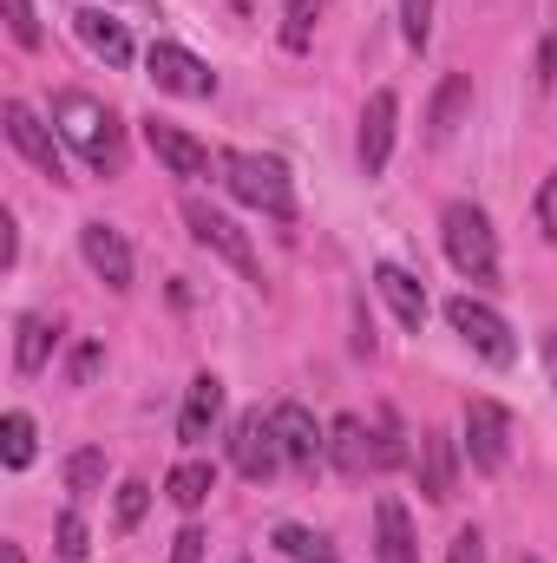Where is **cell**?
Returning a JSON list of instances; mask_svg holds the SVG:
<instances>
[{"label":"cell","mask_w":557,"mask_h":563,"mask_svg":"<svg viewBox=\"0 0 557 563\" xmlns=\"http://www.w3.org/2000/svg\"><path fill=\"white\" fill-rule=\"evenodd\" d=\"M217 170H223V190H230L237 203H250V210H263V217H276V223L295 217V184H288V170H282L276 157L217 151Z\"/></svg>","instance_id":"obj_1"},{"label":"cell","mask_w":557,"mask_h":563,"mask_svg":"<svg viewBox=\"0 0 557 563\" xmlns=\"http://www.w3.org/2000/svg\"><path fill=\"white\" fill-rule=\"evenodd\" d=\"M53 125L66 132V144L86 151L92 170H119L125 164V144H119V119L92 99V92H59L53 99Z\"/></svg>","instance_id":"obj_2"},{"label":"cell","mask_w":557,"mask_h":563,"mask_svg":"<svg viewBox=\"0 0 557 563\" xmlns=\"http://www.w3.org/2000/svg\"><path fill=\"white\" fill-rule=\"evenodd\" d=\"M439 236H446V256L466 282H499V236H492L479 203H446Z\"/></svg>","instance_id":"obj_3"},{"label":"cell","mask_w":557,"mask_h":563,"mask_svg":"<svg viewBox=\"0 0 557 563\" xmlns=\"http://www.w3.org/2000/svg\"><path fill=\"white\" fill-rule=\"evenodd\" d=\"M446 321H452V334H459L466 347H479L492 367H512V361H518V341H512V328H505L499 308H485V301H472V295H452V301H446Z\"/></svg>","instance_id":"obj_4"},{"label":"cell","mask_w":557,"mask_h":563,"mask_svg":"<svg viewBox=\"0 0 557 563\" xmlns=\"http://www.w3.org/2000/svg\"><path fill=\"white\" fill-rule=\"evenodd\" d=\"M230 465H237L250 485H270L282 465H288L282 432H276V413H243V420L230 426Z\"/></svg>","instance_id":"obj_5"},{"label":"cell","mask_w":557,"mask_h":563,"mask_svg":"<svg viewBox=\"0 0 557 563\" xmlns=\"http://www.w3.org/2000/svg\"><path fill=\"white\" fill-rule=\"evenodd\" d=\"M184 223H190V236H197L204 250H217V256H223V263H230L243 282H263V263H256L250 236H243V230H237L223 210H210L204 197H184Z\"/></svg>","instance_id":"obj_6"},{"label":"cell","mask_w":557,"mask_h":563,"mask_svg":"<svg viewBox=\"0 0 557 563\" xmlns=\"http://www.w3.org/2000/svg\"><path fill=\"white\" fill-rule=\"evenodd\" d=\"M144 73H151L157 92H177V99H210V92H217V73H210L190 46H177V40H157V46L144 53Z\"/></svg>","instance_id":"obj_7"},{"label":"cell","mask_w":557,"mask_h":563,"mask_svg":"<svg viewBox=\"0 0 557 563\" xmlns=\"http://www.w3.org/2000/svg\"><path fill=\"white\" fill-rule=\"evenodd\" d=\"M0 119H7V144H13V151H20L40 177H53V184L66 177V157H59L53 125H40V112H33L26 99H7V106H0Z\"/></svg>","instance_id":"obj_8"},{"label":"cell","mask_w":557,"mask_h":563,"mask_svg":"<svg viewBox=\"0 0 557 563\" xmlns=\"http://www.w3.org/2000/svg\"><path fill=\"white\" fill-rule=\"evenodd\" d=\"M466 452H472L479 472H505V459H512V413L499 400H472L466 407Z\"/></svg>","instance_id":"obj_9"},{"label":"cell","mask_w":557,"mask_h":563,"mask_svg":"<svg viewBox=\"0 0 557 563\" xmlns=\"http://www.w3.org/2000/svg\"><path fill=\"white\" fill-rule=\"evenodd\" d=\"M144 144L157 151V164H164L171 177H210V170H217L210 144H197L190 132H177L171 119H144Z\"/></svg>","instance_id":"obj_10"},{"label":"cell","mask_w":557,"mask_h":563,"mask_svg":"<svg viewBox=\"0 0 557 563\" xmlns=\"http://www.w3.org/2000/svg\"><path fill=\"white\" fill-rule=\"evenodd\" d=\"M394 125H401V99H394V86H381V92L368 99V112H361V170H368V177L387 170V157H394Z\"/></svg>","instance_id":"obj_11"},{"label":"cell","mask_w":557,"mask_h":563,"mask_svg":"<svg viewBox=\"0 0 557 563\" xmlns=\"http://www.w3.org/2000/svg\"><path fill=\"white\" fill-rule=\"evenodd\" d=\"M79 256L92 263V276L106 282V288H132V243L112 223H86L79 230Z\"/></svg>","instance_id":"obj_12"},{"label":"cell","mask_w":557,"mask_h":563,"mask_svg":"<svg viewBox=\"0 0 557 563\" xmlns=\"http://www.w3.org/2000/svg\"><path fill=\"white\" fill-rule=\"evenodd\" d=\"M328 459L348 478H368V472H381V432H368L354 413H341V420L328 426Z\"/></svg>","instance_id":"obj_13"},{"label":"cell","mask_w":557,"mask_h":563,"mask_svg":"<svg viewBox=\"0 0 557 563\" xmlns=\"http://www.w3.org/2000/svg\"><path fill=\"white\" fill-rule=\"evenodd\" d=\"M276 432H282V452H288V465L295 472H315L321 459H328V439H321V426H315V413L308 407H276Z\"/></svg>","instance_id":"obj_14"},{"label":"cell","mask_w":557,"mask_h":563,"mask_svg":"<svg viewBox=\"0 0 557 563\" xmlns=\"http://www.w3.org/2000/svg\"><path fill=\"white\" fill-rule=\"evenodd\" d=\"M374 558L381 563H419L414 518H407L401 498H381V505H374Z\"/></svg>","instance_id":"obj_15"},{"label":"cell","mask_w":557,"mask_h":563,"mask_svg":"<svg viewBox=\"0 0 557 563\" xmlns=\"http://www.w3.org/2000/svg\"><path fill=\"white\" fill-rule=\"evenodd\" d=\"M419 492L433 505H446L459 492V452H452L446 432H419Z\"/></svg>","instance_id":"obj_16"},{"label":"cell","mask_w":557,"mask_h":563,"mask_svg":"<svg viewBox=\"0 0 557 563\" xmlns=\"http://www.w3.org/2000/svg\"><path fill=\"white\" fill-rule=\"evenodd\" d=\"M217 413H223V380H217V374H197L190 394H184V413H177V439H184V445H204L210 426H217Z\"/></svg>","instance_id":"obj_17"},{"label":"cell","mask_w":557,"mask_h":563,"mask_svg":"<svg viewBox=\"0 0 557 563\" xmlns=\"http://www.w3.org/2000/svg\"><path fill=\"white\" fill-rule=\"evenodd\" d=\"M466 112H472V79H466V73H446L439 92H433V106H426V139L446 144L466 125Z\"/></svg>","instance_id":"obj_18"},{"label":"cell","mask_w":557,"mask_h":563,"mask_svg":"<svg viewBox=\"0 0 557 563\" xmlns=\"http://www.w3.org/2000/svg\"><path fill=\"white\" fill-rule=\"evenodd\" d=\"M374 288H381V301L394 308L401 328H419V321H426V288H419V276H407L401 263H374Z\"/></svg>","instance_id":"obj_19"},{"label":"cell","mask_w":557,"mask_h":563,"mask_svg":"<svg viewBox=\"0 0 557 563\" xmlns=\"http://www.w3.org/2000/svg\"><path fill=\"white\" fill-rule=\"evenodd\" d=\"M73 26H79L86 53H99L106 66H132V33H125V20H106L99 7H86V13H73Z\"/></svg>","instance_id":"obj_20"},{"label":"cell","mask_w":557,"mask_h":563,"mask_svg":"<svg viewBox=\"0 0 557 563\" xmlns=\"http://www.w3.org/2000/svg\"><path fill=\"white\" fill-rule=\"evenodd\" d=\"M13 334H20V341H13V367L33 380V374L53 361V341H59V328H53V321H40V314H20V328H13Z\"/></svg>","instance_id":"obj_21"},{"label":"cell","mask_w":557,"mask_h":563,"mask_svg":"<svg viewBox=\"0 0 557 563\" xmlns=\"http://www.w3.org/2000/svg\"><path fill=\"white\" fill-rule=\"evenodd\" d=\"M210 492H217V465H210V459H184V465L164 478V498H171L177 511H197Z\"/></svg>","instance_id":"obj_22"},{"label":"cell","mask_w":557,"mask_h":563,"mask_svg":"<svg viewBox=\"0 0 557 563\" xmlns=\"http://www.w3.org/2000/svg\"><path fill=\"white\" fill-rule=\"evenodd\" d=\"M0 459H7V472H26L33 465V420L20 407L0 420Z\"/></svg>","instance_id":"obj_23"},{"label":"cell","mask_w":557,"mask_h":563,"mask_svg":"<svg viewBox=\"0 0 557 563\" xmlns=\"http://www.w3.org/2000/svg\"><path fill=\"white\" fill-rule=\"evenodd\" d=\"M99 485H106V452H99V445H79V452L66 459V492H73V498H92Z\"/></svg>","instance_id":"obj_24"},{"label":"cell","mask_w":557,"mask_h":563,"mask_svg":"<svg viewBox=\"0 0 557 563\" xmlns=\"http://www.w3.org/2000/svg\"><path fill=\"white\" fill-rule=\"evenodd\" d=\"M276 551L288 563H341L335 551H328V538H315V531H302V525H282V531H276Z\"/></svg>","instance_id":"obj_25"},{"label":"cell","mask_w":557,"mask_h":563,"mask_svg":"<svg viewBox=\"0 0 557 563\" xmlns=\"http://www.w3.org/2000/svg\"><path fill=\"white\" fill-rule=\"evenodd\" d=\"M144 511H151V485H144V478H125L119 498H112V525H119V531H139Z\"/></svg>","instance_id":"obj_26"},{"label":"cell","mask_w":557,"mask_h":563,"mask_svg":"<svg viewBox=\"0 0 557 563\" xmlns=\"http://www.w3.org/2000/svg\"><path fill=\"white\" fill-rule=\"evenodd\" d=\"M315 13H321V0H288V13H282V46H288V53H308Z\"/></svg>","instance_id":"obj_27"},{"label":"cell","mask_w":557,"mask_h":563,"mask_svg":"<svg viewBox=\"0 0 557 563\" xmlns=\"http://www.w3.org/2000/svg\"><path fill=\"white\" fill-rule=\"evenodd\" d=\"M53 544H59V563H86V518L79 511H59Z\"/></svg>","instance_id":"obj_28"},{"label":"cell","mask_w":557,"mask_h":563,"mask_svg":"<svg viewBox=\"0 0 557 563\" xmlns=\"http://www.w3.org/2000/svg\"><path fill=\"white\" fill-rule=\"evenodd\" d=\"M0 13H7V33H13L20 46H40V20H33V0H0Z\"/></svg>","instance_id":"obj_29"},{"label":"cell","mask_w":557,"mask_h":563,"mask_svg":"<svg viewBox=\"0 0 557 563\" xmlns=\"http://www.w3.org/2000/svg\"><path fill=\"white\" fill-rule=\"evenodd\" d=\"M401 33H407V46H426L433 40V0H407L401 7Z\"/></svg>","instance_id":"obj_30"},{"label":"cell","mask_w":557,"mask_h":563,"mask_svg":"<svg viewBox=\"0 0 557 563\" xmlns=\"http://www.w3.org/2000/svg\"><path fill=\"white\" fill-rule=\"evenodd\" d=\"M99 367H106V341H86V347L73 354V387H92Z\"/></svg>","instance_id":"obj_31"},{"label":"cell","mask_w":557,"mask_h":563,"mask_svg":"<svg viewBox=\"0 0 557 563\" xmlns=\"http://www.w3.org/2000/svg\"><path fill=\"white\" fill-rule=\"evenodd\" d=\"M204 544H210V538H204L197 525H184V531L171 538V563H204Z\"/></svg>","instance_id":"obj_32"},{"label":"cell","mask_w":557,"mask_h":563,"mask_svg":"<svg viewBox=\"0 0 557 563\" xmlns=\"http://www.w3.org/2000/svg\"><path fill=\"white\" fill-rule=\"evenodd\" d=\"M538 230H545V243H557V170L538 184Z\"/></svg>","instance_id":"obj_33"},{"label":"cell","mask_w":557,"mask_h":563,"mask_svg":"<svg viewBox=\"0 0 557 563\" xmlns=\"http://www.w3.org/2000/svg\"><path fill=\"white\" fill-rule=\"evenodd\" d=\"M446 563H485V538H479V531H459L452 551H446Z\"/></svg>","instance_id":"obj_34"},{"label":"cell","mask_w":557,"mask_h":563,"mask_svg":"<svg viewBox=\"0 0 557 563\" xmlns=\"http://www.w3.org/2000/svg\"><path fill=\"white\" fill-rule=\"evenodd\" d=\"M13 256H20V236H13V217L0 210V269H13Z\"/></svg>","instance_id":"obj_35"},{"label":"cell","mask_w":557,"mask_h":563,"mask_svg":"<svg viewBox=\"0 0 557 563\" xmlns=\"http://www.w3.org/2000/svg\"><path fill=\"white\" fill-rule=\"evenodd\" d=\"M538 79H545V86L557 79V33L545 40V53H538Z\"/></svg>","instance_id":"obj_36"},{"label":"cell","mask_w":557,"mask_h":563,"mask_svg":"<svg viewBox=\"0 0 557 563\" xmlns=\"http://www.w3.org/2000/svg\"><path fill=\"white\" fill-rule=\"evenodd\" d=\"M545 361H551V380H557V328L545 334Z\"/></svg>","instance_id":"obj_37"},{"label":"cell","mask_w":557,"mask_h":563,"mask_svg":"<svg viewBox=\"0 0 557 563\" xmlns=\"http://www.w3.org/2000/svg\"><path fill=\"white\" fill-rule=\"evenodd\" d=\"M7 563H26V558H20V544H7Z\"/></svg>","instance_id":"obj_38"},{"label":"cell","mask_w":557,"mask_h":563,"mask_svg":"<svg viewBox=\"0 0 557 563\" xmlns=\"http://www.w3.org/2000/svg\"><path fill=\"white\" fill-rule=\"evenodd\" d=\"M518 563H538V558H518Z\"/></svg>","instance_id":"obj_39"},{"label":"cell","mask_w":557,"mask_h":563,"mask_svg":"<svg viewBox=\"0 0 557 563\" xmlns=\"http://www.w3.org/2000/svg\"><path fill=\"white\" fill-rule=\"evenodd\" d=\"M237 563H250V558H237Z\"/></svg>","instance_id":"obj_40"}]
</instances>
